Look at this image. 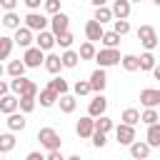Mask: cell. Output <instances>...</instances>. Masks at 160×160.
Returning <instances> with one entry per match:
<instances>
[{
    "mask_svg": "<svg viewBox=\"0 0 160 160\" xmlns=\"http://www.w3.org/2000/svg\"><path fill=\"white\" fill-rule=\"evenodd\" d=\"M10 90H12L15 95H32V98H38V92H40L38 82L28 80L25 75H20V78H12V80H10Z\"/></svg>",
    "mask_w": 160,
    "mask_h": 160,
    "instance_id": "obj_1",
    "label": "cell"
},
{
    "mask_svg": "<svg viewBox=\"0 0 160 160\" xmlns=\"http://www.w3.org/2000/svg\"><path fill=\"white\" fill-rule=\"evenodd\" d=\"M120 60H122V55H120L118 48H102V50H98V55H95V62H98L100 68H112V65H118Z\"/></svg>",
    "mask_w": 160,
    "mask_h": 160,
    "instance_id": "obj_2",
    "label": "cell"
},
{
    "mask_svg": "<svg viewBox=\"0 0 160 160\" xmlns=\"http://www.w3.org/2000/svg\"><path fill=\"white\" fill-rule=\"evenodd\" d=\"M38 140L48 150H60V135H58L55 128H40L38 130Z\"/></svg>",
    "mask_w": 160,
    "mask_h": 160,
    "instance_id": "obj_3",
    "label": "cell"
},
{
    "mask_svg": "<svg viewBox=\"0 0 160 160\" xmlns=\"http://www.w3.org/2000/svg\"><path fill=\"white\" fill-rule=\"evenodd\" d=\"M138 40H140V45L145 50H155L158 48V32H155V28L152 25H140L138 28Z\"/></svg>",
    "mask_w": 160,
    "mask_h": 160,
    "instance_id": "obj_4",
    "label": "cell"
},
{
    "mask_svg": "<svg viewBox=\"0 0 160 160\" xmlns=\"http://www.w3.org/2000/svg\"><path fill=\"white\" fill-rule=\"evenodd\" d=\"M25 28H30L32 32H40V30H48V25H50V20L42 15V12H38V10H30L25 18Z\"/></svg>",
    "mask_w": 160,
    "mask_h": 160,
    "instance_id": "obj_5",
    "label": "cell"
},
{
    "mask_svg": "<svg viewBox=\"0 0 160 160\" xmlns=\"http://www.w3.org/2000/svg\"><path fill=\"white\" fill-rule=\"evenodd\" d=\"M22 62L28 65V68H40L42 62H45V50H40L38 45L32 48H25V55H22Z\"/></svg>",
    "mask_w": 160,
    "mask_h": 160,
    "instance_id": "obj_6",
    "label": "cell"
},
{
    "mask_svg": "<svg viewBox=\"0 0 160 160\" xmlns=\"http://www.w3.org/2000/svg\"><path fill=\"white\" fill-rule=\"evenodd\" d=\"M68 28H70V18L60 10V12H55L52 18H50V30L55 32V38L58 35H62V32H68Z\"/></svg>",
    "mask_w": 160,
    "mask_h": 160,
    "instance_id": "obj_7",
    "label": "cell"
},
{
    "mask_svg": "<svg viewBox=\"0 0 160 160\" xmlns=\"http://www.w3.org/2000/svg\"><path fill=\"white\" fill-rule=\"evenodd\" d=\"M105 110H108L105 95H102V92H95V98H92L90 105H88V115H90V118H100V115H105Z\"/></svg>",
    "mask_w": 160,
    "mask_h": 160,
    "instance_id": "obj_8",
    "label": "cell"
},
{
    "mask_svg": "<svg viewBox=\"0 0 160 160\" xmlns=\"http://www.w3.org/2000/svg\"><path fill=\"white\" fill-rule=\"evenodd\" d=\"M115 138H118V142L120 145H132L135 142V128L132 125H125V122H120L118 128H115Z\"/></svg>",
    "mask_w": 160,
    "mask_h": 160,
    "instance_id": "obj_9",
    "label": "cell"
},
{
    "mask_svg": "<svg viewBox=\"0 0 160 160\" xmlns=\"http://www.w3.org/2000/svg\"><path fill=\"white\" fill-rule=\"evenodd\" d=\"M55 42H58V38H55L52 30H40L38 38H35V45H38L40 50H45V52H50V50L55 48Z\"/></svg>",
    "mask_w": 160,
    "mask_h": 160,
    "instance_id": "obj_10",
    "label": "cell"
},
{
    "mask_svg": "<svg viewBox=\"0 0 160 160\" xmlns=\"http://www.w3.org/2000/svg\"><path fill=\"white\" fill-rule=\"evenodd\" d=\"M140 105H142V108H158V105H160V90H158V88H145V90H140Z\"/></svg>",
    "mask_w": 160,
    "mask_h": 160,
    "instance_id": "obj_11",
    "label": "cell"
},
{
    "mask_svg": "<svg viewBox=\"0 0 160 160\" xmlns=\"http://www.w3.org/2000/svg\"><path fill=\"white\" fill-rule=\"evenodd\" d=\"M75 132L80 138H92V132H95V118H90V115L80 118L78 125H75Z\"/></svg>",
    "mask_w": 160,
    "mask_h": 160,
    "instance_id": "obj_12",
    "label": "cell"
},
{
    "mask_svg": "<svg viewBox=\"0 0 160 160\" xmlns=\"http://www.w3.org/2000/svg\"><path fill=\"white\" fill-rule=\"evenodd\" d=\"M102 32H105V30H102V25H100L95 18L85 22V35H88V40H90V42H98V40H102Z\"/></svg>",
    "mask_w": 160,
    "mask_h": 160,
    "instance_id": "obj_13",
    "label": "cell"
},
{
    "mask_svg": "<svg viewBox=\"0 0 160 160\" xmlns=\"http://www.w3.org/2000/svg\"><path fill=\"white\" fill-rule=\"evenodd\" d=\"M105 85H108L105 68H98V70H92V75H90V88H92V92H102V90H105Z\"/></svg>",
    "mask_w": 160,
    "mask_h": 160,
    "instance_id": "obj_14",
    "label": "cell"
},
{
    "mask_svg": "<svg viewBox=\"0 0 160 160\" xmlns=\"http://www.w3.org/2000/svg\"><path fill=\"white\" fill-rule=\"evenodd\" d=\"M15 45H20V48H30L32 45V30L30 28H25V25H20L18 30H15Z\"/></svg>",
    "mask_w": 160,
    "mask_h": 160,
    "instance_id": "obj_15",
    "label": "cell"
},
{
    "mask_svg": "<svg viewBox=\"0 0 160 160\" xmlns=\"http://www.w3.org/2000/svg\"><path fill=\"white\" fill-rule=\"evenodd\" d=\"M8 128H10V132H18V130H25V125H28V120H25V112H10L8 115Z\"/></svg>",
    "mask_w": 160,
    "mask_h": 160,
    "instance_id": "obj_16",
    "label": "cell"
},
{
    "mask_svg": "<svg viewBox=\"0 0 160 160\" xmlns=\"http://www.w3.org/2000/svg\"><path fill=\"white\" fill-rule=\"evenodd\" d=\"M130 155H132V160H148V155H150L148 140H145V142H142V140H135V142L130 145Z\"/></svg>",
    "mask_w": 160,
    "mask_h": 160,
    "instance_id": "obj_17",
    "label": "cell"
},
{
    "mask_svg": "<svg viewBox=\"0 0 160 160\" xmlns=\"http://www.w3.org/2000/svg\"><path fill=\"white\" fill-rule=\"evenodd\" d=\"M58 98H60V95H58L50 85H48V88H42V90L38 92V100H40V105H42V108H52V105L58 102Z\"/></svg>",
    "mask_w": 160,
    "mask_h": 160,
    "instance_id": "obj_18",
    "label": "cell"
},
{
    "mask_svg": "<svg viewBox=\"0 0 160 160\" xmlns=\"http://www.w3.org/2000/svg\"><path fill=\"white\" fill-rule=\"evenodd\" d=\"M42 65H45V70H48L50 75H58V72H60V68H62V60H60V55H55V52H48Z\"/></svg>",
    "mask_w": 160,
    "mask_h": 160,
    "instance_id": "obj_19",
    "label": "cell"
},
{
    "mask_svg": "<svg viewBox=\"0 0 160 160\" xmlns=\"http://www.w3.org/2000/svg\"><path fill=\"white\" fill-rule=\"evenodd\" d=\"M18 95H2L0 98V112H5V115H10V112H15L20 105H18Z\"/></svg>",
    "mask_w": 160,
    "mask_h": 160,
    "instance_id": "obj_20",
    "label": "cell"
},
{
    "mask_svg": "<svg viewBox=\"0 0 160 160\" xmlns=\"http://www.w3.org/2000/svg\"><path fill=\"white\" fill-rule=\"evenodd\" d=\"M110 10H112V15L118 20H128V15H130V0H115Z\"/></svg>",
    "mask_w": 160,
    "mask_h": 160,
    "instance_id": "obj_21",
    "label": "cell"
},
{
    "mask_svg": "<svg viewBox=\"0 0 160 160\" xmlns=\"http://www.w3.org/2000/svg\"><path fill=\"white\" fill-rule=\"evenodd\" d=\"M58 102H60V110H62L65 115H70V112L78 108V100H75V95H70V92L60 95V98H58Z\"/></svg>",
    "mask_w": 160,
    "mask_h": 160,
    "instance_id": "obj_22",
    "label": "cell"
},
{
    "mask_svg": "<svg viewBox=\"0 0 160 160\" xmlns=\"http://www.w3.org/2000/svg\"><path fill=\"white\" fill-rule=\"evenodd\" d=\"M148 145L150 148H160V122H155V125H148Z\"/></svg>",
    "mask_w": 160,
    "mask_h": 160,
    "instance_id": "obj_23",
    "label": "cell"
},
{
    "mask_svg": "<svg viewBox=\"0 0 160 160\" xmlns=\"http://www.w3.org/2000/svg\"><path fill=\"white\" fill-rule=\"evenodd\" d=\"M60 60H62V68H78V62H80V55L75 52V50H65L62 55H60Z\"/></svg>",
    "mask_w": 160,
    "mask_h": 160,
    "instance_id": "obj_24",
    "label": "cell"
},
{
    "mask_svg": "<svg viewBox=\"0 0 160 160\" xmlns=\"http://www.w3.org/2000/svg\"><path fill=\"white\" fill-rule=\"evenodd\" d=\"M120 38H122V35H118L115 30H105V32H102V40H100V42H102L105 48H118V45H120Z\"/></svg>",
    "mask_w": 160,
    "mask_h": 160,
    "instance_id": "obj_25",
    "label": "cell"
},
{
    "mask_svg": "<svg viewBox=\"0 0 160 160\" xmlns=\"http://www.w3.org/2000/svg\"><path fill=\"white\" fill-rule=\"evenodd\" d=\"M78 55H80V60H92L95 55H98V50H95V42H82L80 45V50H78Z\"/></svg>",
    "mask_w": 160,
    "mask_h": 160,
    "instance_id": "obj_26",
    "label": "cell"
},
{
    "mask_svg": "<svg viewBox=\"0 0 160 160\" xmlns=\"http://www.w3.org/2000/svg\"><path fill=\"white\" fill-rule=\"evenodd\" d=\"M122 122L135 128V125L140 122V110H135V108H125V110H122Z\"/></svg>",
    "mask_w": 160,
    "mask_h": 160,
    "instance_id": "obj_27",
    "label": "cell"
},
{
    "mask_svg": "<svg viewBox=\"0 0 160 160\" xmlns=\"http://www.w3.org/2000/svg\"><path fill=\"white\" fill-rule=\"evenodd\" d=\"M140 122H145V125H155V122H160L158 110H155V108H145V110L140 112Z\"/></svg>",
    "mask_w": 160,
    "mask_h": 160,
    "instance_id": "obj_28",
    "label": "cell"
},
{
    "mask_svg": "<svg viewBox=\"0 0 160 160\" xmlns=\"http://www.w3.org/2000/svg\"><path fill=\"white\" fill-rule=\"evenodd\" d=\"M115 15H112V10L110 8H105V5H100V8H95V20L100 22V25H105V22H110Z\"/></svg>",
    "mask_w": 160,
    "mask_h": 160,
    "instance_id": "obj_29",
    "label": "cell"
},
{
    "mask_svg": "<svg viewBox=\"0 0 160 160\" xmlns=\"http://www.w3.org/2000/svg\"><path fill=\"white\" fill-rule=\"evenodd\" d=\"M2 25H5V28H10V30H18V28H20V15H18L15 10L5 12V15H2Z\"/></svg>",
    "mask_w": 160,
    "mask_h": 160,
    "instance_id": "obj_30",
    "label": "cell"
},
{
    "mask_svg": "<svg viewBox=\"0 0 160 160\" xmlns=\"http://www.w3.org/2000/svg\"><path fill=\"white\" fill-rule=\"evenodd\" d=\"M122 68L128 70V72H135V70H140V58L138 55H122Z\"/></svg>",
    "mask_w": 160,
    "mask_h": 160,
    "instance_id": "obj_31",
    "label": "cell"
},
{
    "mask_svg": "<svg viewBox=\"0 0 160 160\" xmlns=\"http://www.w3.org/2000/svg\"><path fill=\"white\" fill-rule=\"evenodd\" d=\"M158 62H155V55H152V50H145L142 55H140V70H150L152 72V68H155Z\"/></svg>",
    "mask_w": 160,
    "mask_h": 160,
    "instance_id": "obj_32",
    "label": "cell"
},
{
    "mask_svg": "<svg viewBox=\"0 0 160 160\" xmlns=\"http://www.w3.org/2000/svg\"><path fill=\"white\" fill-rule=\"evenodd\" d=\"M15 148V135L12 132H0V152H10Z\"/></svg>",
    "mask_w": 160,
    "mask_h": 160,
    "instance_id": "obj_33",
    "label": "cell"
},
{
    "mask_svg": "<svg viewBox=\"0 0 160 160\" xmlns=\"http://www.w3.org/2000/svg\"><path fill=\"white\" fill-rule=\"evenodd\" d=\"M12 45H15V40L12 38H0V60H8L10 58V52H12Z\"/></svg>",
    "mask_w": 160,
    "mask_h": 160,
    "instance_id": "obj_34",
    "label": "cell"
},
{
    "mask_svg": "<svg viewBox=\"0 0 160 160\" xmlns=\"http://www.w3.org/2000/svg\"><path fill=\"white\" fill-rule=\"evenodd\" d=\"M25 62L22 60H10V65H8V72H10V78H20V75H25Z\"/></svg>",
    "mask_w": 160,
    "mask_h": 160,
    "instance_id": "obj_35",
    "label": "cell"
},
{
    "mask_svg": "<svg viewBox=\"0 0 160 160\" xmlns=\"http://www.w3.org/2000/svg\"><path fill=\"white\" fill-rule=\"evenodd\" d=\"M48 85H50V88H52V90H55L58 95H65V92L70 90V85H68V80H62V78H58V75H55V78H52V80H50Z\"/></svg>",
    "mask_w": 160,
    "mask_h": 160,
    "instance_id": "obj_36",
    "label": "cell"
},
{
    "mask_svg": "<svg viewBox=\"0 0 160 160\" xmlns=\"http://www.w3.org/2000/svg\"><path fill=\"white\" fill-rule=\"evenodd\" d=\"M18 105H20V112H32L35 110V98L32 95H20Z\"/></svg>",
    "mask_w": 160,
    "mask_h": 160,
    "instance_id": "obj_37",
    "label": "cell"
},
{
    "mask_svg": "<svg viewBox=\"0 0 160 160\" xmlns=\"http://www.w3.org/2000/svg\"><path fill=\"white\" fill-rule=\"evenodd\" d=\"M95 130H100V132H110L112 130V120L108 118V115H100V118H95Z\"/></svg>",
    "mask_w": 160,
    "mask_h": 160,
    "instance_id": "obj_38",
    "label": "cell"
},
{
    "mask_svg": "<svg viewBox=\"0 0 160 160\" xmlns=\"http://www.w3.org/2000/svg\"><path fill=\"white\" fill-rule=\"evenodd\" d=\"M75 42V38H72V32L68 30V32H62V35H58V42L55 45H60L62 50H70V45Z\"/></svg>",
    "mask_w": 160,
    "mask_h": 160,
    "instance_id": "obj_39",
    "label": "cell"
},
{
    "mask_svg": "<svg viewBox=\"0 0 160 160\" xmlns=\"http://www.w3.org/2000/svg\"><path fill=\"white\" fill-rule=\"evenodd\" d=\"M72 90H75V95L80 98V95H88V92H92V88H90V80H78L75 85H72Z\"/></svg>",
    "mask_w": 160,
    "mask_h": 160,
    "instance_id": "obj_40",
    "label": "cell"
},
{
    "mask_svg": "<svg viewBox=\"0 0 160 160\" xmlns=\"http://www.w3.org/2000/svg\"><path fill=\"white\" fill-rule=\"evenodd\" d=\"M112 30H115L118 35H128V32H130V22H128V20H118V18H115V20H112Z\"/></svg>",
    "mask_w": 160,
    "mask_h": 160,
    "instance_id": "obj_41",
    "label": "cell"
},
{
    "mask_svg": "<svg viewBox=\"0 0 160 160\" xmlns=\"http://www.w3.org/2000/svg\"><path fill=\"white\" fill-rule=\"evenodd\" d=\"M105 142H108V138H105V132H100V130H95V132H92V145H95V148H105Z\"/></svg>",
    "mask_w": 160,
    "mask_h": 160,
    "instance_id": "obj_42",
    "label": "cell"
},
{
    "mask_svg": "<svg viewBox=\"0 0 160 160\" xmlns=\"http://www.w3.org/2000/svg\"><path fill=\"white\" fill-rule=\"evenodd\" d=\"M42 5H45V12H50V15L60 12V0H45Z\"/></svg>",
    "mask_w": 160,
    "mask_h": 160,
    "instance_id": "obj_43",
    "label": "cell"
},
{
    "mask_svg": "<svg viewBox=\"0 0 160 160\" xmlns=\"http://www.w3.org/2000/svg\"><path fill=\"white\" fill-rule=\"evenodd\" d=\"M45 158H48V160H65L60 150H48V155H45Z\"/></svg>",
    "mask_w": 160,
    "mask_h": 160,
    "instance_id": "obj_44",
    "label": "cell"
},
{
    "mask_svg": "<svg viewBox=\"0 0 160 160\" xmlns=\"http://www.w3.org/2000/svg\"><path fill=\"white\" fill-rule=\"evenodd\" d=\"M0 5L10 12V10H15V8H18V0H0Z\"/></svg>",
    "mask_w": 160,
    "mask_h": 160,
    "instance_id": "obj_45",
    "label": "cell"
},
{
    "mask_svg": "<svg viewBox=\"0 0 160 160\" xmlns=\"http://www.w3.org/2000/svg\"><path fill=\"white\" fill-rule=\"evenodd\" d=\"M25 5H28V10H38L40 8V2H45V0H22Z\"/></svg>",
    "mask_w": 160,
    "mask_h": 160,
    "instance_id": "obj_46",
    "label": "cell"
},
{
    "mask_svg": "<svg viewBox=\"0 0 160 160\" xmlns=\"http://www.w3.org/2000/svg\"><path fill=\"white\" fill-rule=\"evenodd\" d=\"M25 160H48L45 155H40V152H28V158Z\"/></svg>",
    "mask_w": 160,
    "mask_h": 160,
    "instance_id": "obj_47",
    "label": "cell"
},
{
    "mask_svg": "<svg viewBox=\"0 0 160 160\" xmlns=\"http://www.w3.org/2000/svg\"><path fill=\"white\" fill-rule=\"evenodd\" d=\"M8 90H10V85H8L5 80H0V98H2V95H8Z\"/></svg>",
    "mask_w": 160,
    "mask_h": 160,
    "instance_id": "obj_48",
    "label": "cell"
},
{
    "mask_svg": "<svg viewBox=\"0 0 160 160\" xmlns=\"http://www.w3.org/2000/svg\"><path fill=\"white\" fill-rule=\"evenodd\" d=\"M152 75H155V78H158V80H160V62H158V65H155V68H152Z\"/></svg>",
    "mask_w": 160,
    "mask_h": 160,
    "instance_id": "obj_49",
    "label": "cell"
},
{
    "mask_svg": "<svg viewBox=\"0 0 160 160\" xmlns=\"http://www.w3.org/2000/svg\"><path fill=\"white\" fill-rule=\"evenodd\" d=\"M90 2H92V5H95V8H100V5H105V2H108V0H90Z\"/></svg>",
    "mask_w": 160,
    "mask_h": 160,
    "instance_id": "obj_50",
    "label": "cell"
},
{
    "mask_svg": "<svg viewBox=\"0 0 160 160\" xmlns=\"http://www.w3.org/2000/svg\"><path fill=\"white\" fill-rule=\"evenodd\" d=\"M65 160H82L80 155H70V158H65Z\"/></svg>",
    "mask_w": 160,
    "mask_h": 160,
    "instance_id": "obj_51",
    "label": "cell"
},
{
    "mask_svg": "<svg viewBox=\"0 0 160 160\" xmlns=\"http://www.w3.org/2000/svg\"><path fill=\"white\" fill-rule=\"evenodd\" d=\"M2 72H5V68H2V62H0V78H2Z\"/></svg>",
    "mask_w": 160,
    "mask_h": 160,
    "instance_id": "obj_52",
    "label": "cell"
},
{
    "mask_svg": "<svg viewBox=\"0 0 160 160\" xmlns=\"http://www.w3.org/2000/svg\"><path fill=\"white\" fill-rule=\"evenodd\" d=\"M152 2H155V5H158V8H160V0H152Z\"/></svg>",
    "mask_w": 160,
    "mask_h": 160,
    "instance_id": "obj_53",
    "label": "cell"
},
{
    "mask_svg": "<svg viewBox=\"0 0 160 160\" xmlns=\"http://www.w3.org/2000/svg\"><path fill=\"white\" fill-rule=\"evenodd\" d=\"M130 2H142V0H130Z\"/></svg>",
    "mask_w": 160,
    "mask_h": 160,
    "instance_id": "obj_54",
    "label": "cell"
}]
</instances>
